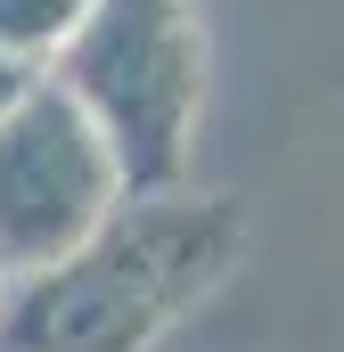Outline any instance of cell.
Here are the masks:
<instances>
[{
  "label": "cell",
  "mask_w": 344,
  "mask_h": 352,
  "mask_svg": "<svg viewBox=\"0 0 344 352\" xmlns=\"http://www.w3.org/2000/svg\"><path fill=\"white\" fill-rule=\"evenodd\" d=\"M123 213V173L58 82L0 115V278H50Z\"/></svg>",
  "instance_id": "7a4b0ae2"
},
{
  "label": "cell",
  "mask_w": 344,
  "mask_h": 352,
  "mask_svg": "<svg viewBox=\"0 0 344 352\" xmlns=\"http://www.w3.org/2000/svg\"><path fill=\"white\" fill-rule=\"evenodd\" d=\"M33 82H41V74H33L25 58H8V50H0V115H8V107H17V98H25Z\"/></svg>",
  "instance_id": "277c9868"
},
{
  "label": "cell",
  "mask_w": 344,
  "mask_h": 352,
  "mask_svg": "<svg viewBox=\"0 0 344 352\" xmlns=\"http://www.w3.org/2000/svg\"><path fill=\"white\" fill-rule=\"evenodd\" d=\"M90 0H0V50L8 58H25L33 74L74 41V25H83Z\"/></svg>",
  "instance_id": "3957f363"
},
{
  "label": "cell",
  "mask_w": 344,
  "mask_h": 352,
  "mask_svg": "<svg viewBox=\"0 0 344 352\" xmlns=\"http://www.w3.org/2000/svg\"><path fill=\"white\" fill-rule=\"evenodd\" d=\"M107 140L123 197H156L189 173L205 107V33L197 0H90L74 41L41 66Z\"/></svg>",
  "instance_id": "6da1fadb"
}]
</instances>
